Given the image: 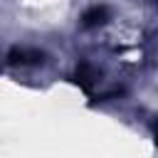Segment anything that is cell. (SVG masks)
Returning <instances> with one entry per match:
<instances>
[{
  "instance_id": "obj_2",
  "label": "cell",
  "mask_w": 158,
  "mask_h": 158,
  "mask_svg": "<svg viewBox=\"0 0 158 158\" xmlns=\"http://www.w3.org/2000/svg\"><path fill=\"white\" fill-rule=\"evenodd\" d=\"M156 138H158V131H156Z\"/></svg>"
},
{
  "instance_id": "obj_1",
  "label": "cell",
  "mask_w": 158,
  "mask_h": 158,
  "mask_svg": "<svg viewBox=\"0 0 158 158\" xmlns=\"http://www.w3.org/2000/svg\"><path fill=\"white\" fill-rule=\"evenodd\" d=\"M106 17H109V10H106L104 5H94L91 10H86V12H84V17H81V20H84V25H86V27H96V25H101Z\"/></svg>"
}]
</instances>
